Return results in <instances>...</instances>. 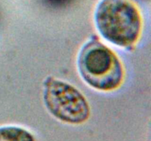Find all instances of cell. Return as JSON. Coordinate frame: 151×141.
Returning a JSON list of instances; mask_svg holds the SVG:
<instances>
[{
    "mask_svg": "<svg viewBox=\"0 0 151 141\" xmlns=\"http://www.w3.org/2000/svg\"><path fill=\"white\" fill-rule=\"evenodd\" d=\"M94 20L100 35L116 46H133L140 36L142 18L130 0H101L96 7Z\"/></svg>",
    "mask_w": 151,
    "mask_h": 141,
    "instance_id": "cell-1",
    "label": "cell"
},
{
    "mask_svg": "<svg viewBox=\"0 0 151 141\" xmlns=\"http://www.w3.org/2000/svg\"><path fill=\"white\" fill-rule=\"evenodd\" d=\"M78 68L83 80L97 90H114L123 80V68L119 59L111 48L95 38L81 48Z\"/></svg>",
    "mask_w": 151,
    "mask_h": 141,
    "instance_id": "cell-2",
    "label": "cell"
},
{
    "mask_svg": "<svg viewBox=\"0 0 151 141\" xmlns=\"http://www.w3.org/2000/svg\"><path fill=\"white\" fill-rule=\"evenodd\" d=\"M43 97L49 113L63 123L80 125L89 118L91 110L86 98L68 82L48 77L44 82Z\"/></svg>",
    "mask_w": 151,
    "mask_h": 141,
    "instance_id": "cell-3",
    "label": "cell"
},
{
    "mask_svg": "<svg viewBox=\"0 0 151 141\" xmlns=\"http://www.w3.org/2000/svg\"><path fill=\"white\" fill-rule=\"evenodd\" d=\"M0 141H37L35 135L24 127L16 125L0 126Z\"/></svg>",
    "mask_w": 151,
    "mask_h": 141,
    "instance_id": "cell-4",
    "label": "cell"
}]
</instances>
